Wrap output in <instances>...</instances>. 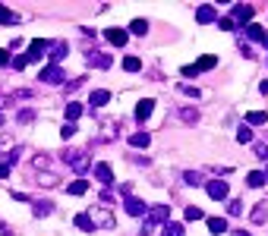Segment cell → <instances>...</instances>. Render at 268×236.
Returning <instances> with one entry per match:
<instances>
[{
  "label": "cell",
  "mask_w": 268,
  "mask_h": 236,
  "mask_svg": "<svg viewBox=\"0 0 268 236\" xmlns=\"http://www.w3.org/2000/svg\"><path fill=\"white\" fill-rule=\"evenodd\" d=\"M152 110H155V101H152V98L139 101V104H136V120H139V123H145V120L152 117Z\"/></svg>",
  "instance_id": "obj_12"
},
{
  "label": "cell",
  "mask_w": 268,
  "mask_h": 236,
  "mask_svg": "<svg viewBox=\"0 0 268 236\" xmlns=\"http://www.w3.org/2000/svg\"><path fill=\"white\" fill-rule=\"evenodd\" d=\"M214 25H218L221 32H233V29H237V25L230 22V16H218V22H214Z\"/></svg>",
  "instance_id": "obj_39"
},
{
  "label": "cell",
  "mask_w": 268,
  "mask_h": 236,
  "mask_svg": "<svg viewBox=\"0 0 268 236\" xmlns=\"http://www.w3.org/2000/svg\"><path fill=\"white\" fill-rule=\"evenodd\" d=\"M13 98H16V101H19V98H32V91H29V89H19L16 94H13Z\"/></svg>",
  "instance_id": "obj_48"
},
{
  "label": "cell",
  "mask_w": 268,
  "mask_h": 236,
  "mask_svg": "<svg viewBox=\"0 0 268 236\" xmlns=\"http://www.w3.org/2000/svg\"><path fill=\"white\" fill-rule=\"evenodd\" d=\"M161 236H183V227L173 224V220H167V224L161 227Z\"/></svg>",
  "instance_id": "obj_30"
},
{
  "label": "cell",
  "mask_w": 268,
  "mask_h": 236,
  "mask_svg": "<svg viewBox=\"0 0 268 236\" xmlns=\"http://www.w3.org/2000/svg\"><path fill=\"white\" fill-rule=\"evenodd\" d=\"M16 120H19V123H32V120H35V110H19Z\"/></svg>",
  "instance_id": "obj_42"
},
{
  "label": "cell",
  "mask_w": 268,
  "mask_h": 236,
  "mask_svg": "<svg viewBox=\"0 0 268 236\" xmlns=\"http://www.w3.org/2000/svg\"><path fill=\"white\" fill-rule=\"evenodd\" d=\"M95 180H98L101 186H111V183H114V170H111V164H104V161H101V164H95Z\"/></svg>",
  "instance_id": "obj_11"
},
{
  "label": "cell",
  "mask_w": 268,
  "mask_h": 236,
  "mask_svg": "<svg viewBox=\"0 0 268 236\" xmlns=\"http://www.w3.org/2000/svg\"><path fill=\"white\" fill-rule=\"evenodd\" d=\"M265 180H268V170H265Z\"/></svg>",
  "instance_id": "obj_56"
},
{
  "label": "cell",
  "mask_w": 268,
  "mask_h": 236,
  "mask_svg": "<svg viewBox=\"0 0 268 236\" xmlns=\"http://www.w3.org/2000/svg\"><path fill=\"white\" fill-rule=\"evenodd\" d=\"M104 129H101V136H98V139H101V142H107V139H114V136H117V123H111V120H104Z\"/></svg>",
  "instance_id": "obj_33"
},
{
  "label": "cell",
  "mask_w": 268,
  "mask_h": 236,
  "mask_svg": "<svg viewBox=\"0 0 268 236\" xmlns=\"http://www.w3.org/2000/svg\"><path fill=\"white\" fill-rule=\"evenodd\" d=\"M19 154H22V148H13V151H6V154H3V164H6V167L19 164Z\"/></svg>",
  "instance_id": "obj_35"
},
{
  "label": "cell",
  "mask_w": 268,
  "mask_h": 236,
  "mask_svg": "<svg viewBox=\"0 0 268 236\" xmlns=\"http://www.w3.org/2000/svg\"><path fill=\"white\" fill-rule=\"evenodd\" d=\"M51 211H54V201H48V199L32 201V214H35V218H48Z\"/></svg>",
  "instance_id": "obj_13"
},
{
  "label": "cell",
  "mask_w": 268,
  "mask_h": 236,
  "mask_svg": "<svg viewBox=\"0 0 268 236\" xmlns=\"http://www.w3.org/2000/svg\"><path fill=\"white\" fill-rule=\"evenodd\" d=\"M237 236H249V233H246V230H237Z\"/></svg>",
  "instance_id": "obj_53"
},
{
  "label": "cell",
  "mask_w": 268,
  "mask_h": 236,
  "mask_svg": "<svg viewBox=\"0 0 268 236\" xmlns=\"http://www.w3.org/2000/svg\"><path fill=\"white\" fill-rule=\"evenodd\" d=\"M167 220H171V208H167V205H155V208H149V214H145V220H142V236H149L152 230L164 227Z\"/></svg>",
  "instance_id": "obj_1"
},
{
  "label": "cell",
  "mask_w": 268,
  "mask_h": 236,
  "mask_svg": "<svg viewBox=\"0 0 268 236\" xmlns=\"http://www.w3.org/2000/svg\"><path fill=\"white\" fill-rule=\"evenodd\" d=\"M183 76H186V79H196L199 70H196V66H183Z\"/></svg>",
  "instance_id": "obj_45"
},
{
  "label": "cell",
  "mask_w": 268,
  "mask_h": 236,
  "mask_svg": "<svg viewBox=\"0 0 268 236\" xmlns=\"http://www.w3.org/2000/svg\"><path fill=\"white\" fill-rule=\"evenodd\" d=\"M92 218V224L95 227H101V230H114L117 227V220H114V214L107 211V208H92V211H85Z\"/></svg>",
  "instance_id": "obj_3"
},
{
  "label": "cell",
  "mask_w": 268,
  "mask_h": 236,
  "mask_svg": "<svg viewBox=\"0 0 268 236\" xmlns=\"http://www.w3.org/2000/svg\"><path fill=\"white\" fill-rule=\"evenodd\" d=\"M123 70L126 73H139V70H142V60H139V57H123Z\"/></svg>",
  "instance_id": "obj_34"
},
{
  "label": "cell",
  "mask_w": 268,
  "mask_h": 236,
  "mask_svg": "<svg viewBox=\"0 0 268 236\" xmlns=\"http://www.w3.org/2000/svg\"><path fill=\"white\" fill-rule=\"evenodd\" d=\"M130 145H133V148H149V145H152V136H149V132H133V136H130Z\"/></svg>",
  "instance_id": "obj_21"
},
{
  "label": "cell",
  "mask_w": 268,
  "mask_h": 236,
  "mask_svg": "<svg viewBox=\"0 0 268 236\" xmlns=\"http://www.w3.org/2000/svg\"><path fill=\"white\" fill-rule=\"evenodd\" d=\"M79 117H82V104H79V101H70V104H66V123H76Z\"/></svg>",
  "instance_id": "obj_20"
},
{
  "label": "cell",
  "mask_w": 268,
  "mask_h": 236,
  "mask_svg": "<svg viewBox=\"0 0 268 236\" xmlns=\"http://www.w3.org/2000/svg\"><path fill=\"white\" fill-rule=\"evenodd\" d=\"M6 104H10V98H6V94H0V110H3Z\"/></svg>",
  "instance_id": "obj_51"
},
{
  "label": "cell",
  "mask_w": 268,
  "mask_h": 236,
  "mask_svg": "<svg viewBox=\"0 0 268 236\" xmlns=\"http://www.w3.org/2000/svg\"><path fill=\"white\" fill-rule=\"evenodd\" d=\"M107 101H111V91H107V89H95V91H92V98H89V104H92V110H95V107H104Z\"/></svg>",
  "instance_id": "obj_15"
},
{
  "label": "cell",
  "mask_w": 268,
  "mask_h": 236,
  "mask_svg": "<svg viewBox=\"0 0 268 236\" xmlns=\"http://www.w3.org/2000/svg\"><path fill=\"white\" fill-rule=\"evenodd\" d=\"M130 32H133V35H149V19H133Z\"/></svg>",
  "instance_id": "obj_28"
},
{
  "label": "cell",
  "mask_w": 268,
  "mask_h": 236,
  "mask_svg": "<svg viewBox=\"0 0 268 236\" xmlns=\"http://www.w3.org/2000/svg\"><path fill=\"white\" fill-rule=\"evenodd\" d=\"M0 126H3V113H0Z\"/></svg>",
  "instance_id": "obj_55"
},
{
  "label": "cell",
  "mask_w": 268,
  "mask_h": 236,
  "mask_svg": "<svg viewBox=\"0 0 268 236\" xmlns=\"http://www.w3.org/2000/svg\"><path fill=\"white\" fill-rule=\"evenodd\" d=\"M66 192H70V195H85V192H89V180H82V177L73 180V183L66 186Z\"/></svg>",
  "instance_id": "obj_18"
},
{
  "label": "cell",
  "mask_w": 268,
  "mask_h": 236,
  "mask_svg": "<svg viewBox=\"0 0 268 236\" xmlns=\"http://www.w3.org/2000/svg\"><path fill=\"white\" fill-rule=\"evenodd\" d=\"M73 224H76L82 233H92V230H95V224H92V218H89L85 211H82V214H76V220H73Z\"/></svg>",
  "instance_id": "obj_24"
},
{
  "label": "cell",
  "mask_w": 268,
  "mask_h": 236,
  "mask_svg": "<svg viewBox=\"0 0 268 236\" xmlns=\"http://www.w3.org/2000/svg\"><path fill=\"white\" fill-rule=\"evenodd\" d=\"M227 214H233V218H237V214H243V201H227Z\"/></svg>",
  "instance_id": "obj_40"
},
{
  "label": "cell",
  "mask_w": 268,
  "mask_h": 236,
  "mask_svg": "<svg viewBox=\"0 0 268 236\" xmlns=\"http://www.w3.org/2000/svg\"><path fill=\"white\" fill-rule=\"evenodd\" d=\"M246 38H249V41H265V29L262 25H246Z\"/></svg>",
  "instance_id": "obj_26"
},
{
  "label": "cell",
  "mask_w": 268,
  "mask_h": 236,
  "mask_svg": "<svg viewBox=\"0 0 268 236\" xmlns=\"http://www.w3.org/2000/svg\"><path fill=\"white\" fill-rule=\"evenodd\" d=\"M180 91H183L186 98H196L199 101V89H196V85H180Z\"/></svg>",
  "instance_id": "obj_43"
},
{
  "label": "cell",
  "mask_w": 268,
  "mask_h": 236,
  "mask_svg": "<svg viewBox=\"0 0 268 236\" xmlns=\"http://www.w3.org/2000/svg\"><path fill=\"white\" fill-rule=\"evenodd\" d=\"M214 66H218V57H214V54H205V57H199V60H196V70H199V73L214 70Z\"/></svg>",
  "instance_id": "obj_19"
},
{
  "label": "cell",
  "mask_w": 268,
  "mask_h": 236,
  "mask_svg": "<svg viewBox=\"0 0 268 236\" xmlns=\"http://www.w3.org/2000/svg\"><path fill=\"white\" fill-rule=\"evenodd\" d=\"M60 136H63V139H70V136H76V123H66V126H63V129H60Z\"/></svg>",
  "instance_id": "obj_44"
},
{
  "label": "cell",
  "mask_w": 268,
  "mask_h": 236,
  "mask_svg": "<svg viewBox=\"0 0 268 236\" xmlns=\"http://www.w3.org/2000/svg\"><path fill=\"white\" fill-rule=\"evenodd\" d=\"M237 142H240V145L252 142V129H249V126H240V129H237Z\"/></svg>",
  "instance_id": "obj_37"
},
{
  "label": "cell",
  "mask_w": 268,
  "mask_h": 236,
  "mask_svg": "<svg viewBox=\"0 0 268 236\" xmlns=\"http://www.w3.org/2000/svg\"><path fill=\"white\" fill-rule=\"evenodd\" d=\"M101 205H114V195L107 192V189H104V192H101Z\"/></svg>",
  "instance_id": "obj_47"
},
{
  "label": "cell",
  "mask_w": 268,
  "mask_h": 236,
  "mask_svg": "<svg viewBox=\"0 0 268 236\" xmlns=\"http://www.w3.org/2000/svg\"><path fill=\"white\" fill-rule=\"evenodd\" d=\"M246 123L262 126V123H268V113H265V110H249V113H246Z\"/></svg>",
  "instance_id": "obj_27"
},
{
  "label": "cell",
  "mask_w": 268,
  "mask_h": 236,
  "mask_svg": "<svg viewBox=\"0 0 268 236\" xmlns=\"http://www.w3.org/2000/svg\"><path fill=\"white\" fill-rule=\"evenodd\" d=\"M66 54H70V44H66V41H51V47H48V57H51V63H54V66H57L60 60L66 57Z\"/></svg>",
  "instance_id": "obj_9"
},
{
  "label": "cell",
  "mask_w": 268,
  "mask_h": 236,
  "mask_svg": "<svg viewBox=\"0 0 268 236\" xmlns=\"http://www.w3.org/2000/svg\"><path fill=\"white\" fill-rule=\"evenodd\" d=\"M183 183H186V186H205V177H202L199 170H186V173H183Z\"/></svg>",
  "instance_id": "obj_25"
},
{
  "label": "cell",
  "mask_w": 268,
  "mask_h": 236,
  "mask_svg": "<svg viewBox=\"0 0 268 236\" xmlns=\"http://www.w3.org/2000/svg\"><path fill=\"white\" fill-rule=\"evenodd\" d=\"M10 66L13 70H25V66H29V57H25V54H16V57L10 60Z\"/></svg>",
  "instance_id": "obj_38"
},
{
  "label": "cell",
  "mask_w": 268,
  "mask_h": 236,
  "mask_svg": "<svg viewBox=\"0 0 268 236\" xmlns=\"http://www.w3.org/2000/svg\"><path fill=\"white\" fill-rule=\"evenodd\" d=\"M259 89H262V91L268 94V79H265V82H262V85H259Z\"/></svg>",
  "instance_id": "obj_52"
},
{
  "label": "cell",
  "mask_w": 268,
  "mask_h": 236,
  "mask_svg": "<svg viewBox=\"0 0 268 236\" xmlns=\"http://www.w3.org/2000/svg\"><path fill=\"white\" fill-rule=\"evenodd\" d=\"M205 189H209V195H211L214 201H224V199H227V192H230L224 180H211V183H205Z\"/></svg>",
  "instance_id": "obj_8"
},
{
  "label": "cell",
  "mask_w": 268,
  "mask_h": 236,
  "mask_svg": "<svg viewBox=\"0 0 268 236\" xmlns=\"http://www.w3.org/2000/svg\"><path fill=\"white\" fill-rule=\"evenodd\" d=\"M10 60H13L10 51H0V66H10Z\"/></svg>",
  "instance_id": "obj_46"
},
{
  "label": "cell",
  "mask_w": 268,
  "mask_h": 236,
  "mask_svg": "<svg viewBox=\"0 0 268 236\" xmlns=\"http://www.w3.org/2000/svg\"><path fill=\"white\" fill-rule=\"evenodd\" d=\"M209 230L218 236V233H227V220L224 218H209Z\"/></svg>",
  "instance_id": "obj_29"
},
{
  "label": "cell",
  "mask_w": 268,
  "mask_h": 236,
  "mask_svg": "<svg viewBox=\"0 0 268 236\" xmlns=\"http://www.w3.org/2000/svg\"><path fill=\"white\" fill-rule=\"evenodd\" d=\"M252 151H256L259 161H268V145H265V142H256V148H252Z\"/></svg>",
  "instance_id": "obj_41"
},
{
  "label": "cell",
  "mask_w": 268,
  "mask_h": 236,
  "mask_svg": "<svg viewBox=\"0 0 268 236\" xmlns=\"http://www.w3.org/2000/svg\"><path fill=\"white\" fill-rule=\"evenodd\" d=\"M265 47H268V32H265Z\"/></svg>",
  "instance_id": "obj_54"
},
{
  "label": "cell",
  "mask_w": 268,
  "mask_h": 236,
  "mask_svg": "<svg viewBox=\"0 0 268 236\" xmlns=\"http://www.w3.org/2000/svg\"><path fill=\"white\" fill-rule=\"evenodd\" d=\"M32 167H35V170H48L51 167V154H35V158H32Z\"/></svg>",
  "instance_id": "obj_32"
},
{
  "label": "cell",
  "mask_w": 268,
  "mask_h": 236,
  "mask_svg": "<svg viewBox=\"0 0 268 236\" xmlns=\"http://www.w3.org/2000/svg\"><path fill=\"white\" fill-rule=\"evenodd\" d=\"M63 164L70 167V170H76L79 177H82V173L89 170V151H79V148H70V151H63Z\"/></svg>",
  "instance_id": "obj_2"
},
{
  "label": "cell",
  "mask_w": 268,
  "mask_h": 236,
  "mask_svg": "<svg viewBox=\"0 0 268 236\" xmlns=\"http://www.w3.org/2000/svg\"><path fill=\"white\" fill-rule=\"evenodd\" d=\"M89 63L98 66V70H107L111 66V54H89Z\"/></svg>",
  "instance_id": "obj_23"
},
{
  "label": "cell",
  "mask_w": 268,
  "mask_h": 236,
  "mask_svg": "<svg viewBox=\"0 0 268 236\" xmlns=\"http://www.w3.org/2000/svg\"><path fill=\"white\" fill-rule=\"evenodd\" d=\"M104 38H107V41H111L114 47H123L126 41H130V32H126V29H107V32H104Z\"/></svg>",
  "instance_id": "obj_10"
},
{
  "label": "cell",
  "mask_w": 268,
  "mask_h": 236,
  "mask_svg": "<svg viewBox=\"0 0 268 236\" xmlns=\"http://www.w3.org/2000/svg\"><path fill=\"white\" fill-rule=\"evenodd\" d=\"M13 201H32V199L25 192H13Z\"/></svg>",
  "instance_id": "obj_49"
},
{
  "label": "cell",
  "mask_w": 268,
  "mask_h": 236,
  "mask_svg": "<svg viewBox=\"0 0 268 236\" xmlns=\"http://www.w3.org/2000/svg\"><path fill=\"white\" fill-rule=\"evenodd\" d=\"M38 79H41L44 85H63V82H66V73L60 70V66L48 63V66H41V73H38Z\"/></svg>",
  "instance_id": "obj_4"
},
{
  "label": "cell",
  "mask_w": 268,
  "mask_h": 236,
  "mask_svg": "<svg viewBox=\"0 0 268 236\" xmlns=\"http://www.w3.org/2000/svg\"><path fill=\"white\" fill-rule=\"evenodd\" d=\"M183 218H186V220H202V218H205V214H202V208H196V205H190V208H186V211H183Z\"/></svg>",
  "instance_id": "obj_36"
},
{
  "label": "cell",
  "mask_w": 268,
  "mask_h": 236,
  "mask_svg": "<svg viewBox=\"0 0 268 236\" xmlns=\"http://www.w3.org/2000/svg\"><path fill=\"white\" fill-rule=\"evenodd\" d=\"M249 218H252V224H265V220H268V201H259V205L252 208Z\"/></svg>",
  "instance_id": "obj_16"
},
{
  "label": "cell",
  "mask_w": 268,
  "mask_h": 236,
  "mask_svg": "<svg viewBox=\"0 0 268 236\" xmlns=\"http://www.w3.org/2000/svg\"><path fill=\"white\" fill-rule=\"evenodd\" d=\"M180 120L190 123V126H196L199 123V110H196V107H180Z\"/></svg>",
  "instance_id": "obj_22"
},
{
  "label": "cell",
  "mask_w": 268,
  "mask_h": 236,
  "mask_svg": "<svg viewBox=\"0 0 268 236\" xmlns=\"http://www.w3.org/2000/svg\"><path fill=\"white\" fill-rule=\"evenodd\" d=\"M0 25H6V29H10V25H19V13H13L10 6L0 3Z\"/></svg>",
  "instance_id": "obj_14"
},
{
  "label": "cell",
  "mask_w": 268,
  "mask_h": 236,
  "mask_svg": "<svg viewBox=\"0 0 268 236\" xmlns=\"http://www.w3.org/2000/svg\"><path fill=\"white\" fill-rule=\"evenodd\" d=\"M35 183H38V186H41V189H51V186H57V183H60V180H57V177H54V173H41V177H35Z\"/></svg>",
  "instance_id": "obj_31"
},
{
  "label": "cell",
  "mask_w": 268,
  "mask_h": 236,
  "mask_svg": "<svg viewBox=\"0 0 268 236\" xmlns=\"http://www.w3.org/2000/svg\"><path fill=\"white\" fill-rule=\"evenodd\" d=\"M252 13H256V10H252L249 3H237V6L230 10V22H233V25H246V22L252 19Z\"/></svg>",
  "instance_id": "obj_6"
},
{
  "label": "cell",
  "mask_w": 268,
  "mask_h": 236,
  "mask_svg": "<svg viewBox=\"0 0 268 236\" xmlns=\"http://www.w3.org/2000/svg\"><path fill=\"white\" fill-rule=\"evenodd\" d=\"M268 183V180H265V173L262 170H249V173H246V186H252V189H262Z\"/></svg>",
  "instance_id": "obj_17"
},
{
  "label": "cell",
  "mask_w": 268,
  "mask_h": 236,
  "mask_svg": "<svg viewBox=\"0 0 268 236\" xmlns=\"http://www.w3.org/2000/svg\"><path fill=\"white\" fill-rule=\"evenodd\" d=\"M123 208L130 218H142V214H149V205H145L142 199H136V195H126L123 199Z\"/></svg>",
  "instance_id": "obj_5"
},
{
  "label": "cell",
  "mask_w": 268,
  "mask_h": 236,
  "mask_svg": "<svg viewBox=\"0 0 268 236\" xmlns=\"http://www.w3.org/2000/svg\"><path fill=\"white\" fill-rule=\"evenodd\" d=\"M196 22H202V25H211V22H218V10H214L211 3H202L196 10Z\"/></svg>",
  "instance_id": "obj_7"
},
{
  "label": "cell",
  "mask_w": 268,
  "mask_h": 236,
  "mask_svg": "<svg viewBox=\"0 0 268 236\" xmlns=\"http://www.w3.org/2000/svg\"><path fill=\"white\" fill-rule=\"evenodd\" d=\"M6 177H10V167H6L3 161H0V180H6Z\"/></svg>",
  "instance_id": "obj_50"
}]
</instances>
